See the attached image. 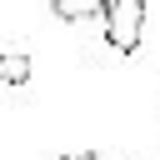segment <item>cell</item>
Returning <instances> with one entry per match:
<instances>
[{"instance_id": "cell-1", "label": "cell", "mask_w": 160, "mask_h": 160, "mask_svg": "<svg viewBox=\"0 0 160 160\" xmlns=\"http://www.w3.org/2000/svg\"><path fill=\"white\" fill-rule=\"evenodd\" d=\"M105 45L120 50V55H135L140 50V35H145V0H105Z\"/></svg>"}, {"instance_id": "cell-2", "label": "cell", "mask_w": 160, "mask_h": 160, "mask_svg": "<svg viewBox=\"0 0 160 160\" xmlns=\"http://www.w3.org/2000/svg\"><path fill=\"white\" fill-rule=\"evenodd\" d=\"M50 15L65 20V25H80V20L105 15V0H50Z\"/></svg>"}, {"instance_id": "cell-3", "label": "cell", "mask_w": 160, "mask_h": 160, "mask_svg": "<svg viewBox=\"0 0 160 160\" xmlns=\"http://www.w3.org/2000/svg\"><path fill=\"white\" fill-rule=\"evenodd\" d=\"M0 80H5L10 90L30 85V55H25V50H5V55H0Z\"/></svg>"}]
</instances>
